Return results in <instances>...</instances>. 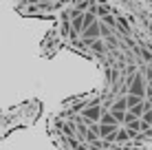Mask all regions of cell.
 <instances>
[{
  "mask_svg": "<svg viewBox=\"0 0 152 150\" xmlns=\"http://www.w3.org/2000/svg\"><path fill=\"white\" fill-rule=\"evenodd\" d=\"M42 102L40 100H29L18 106H11L7 110H0V139H4L15 128H29L33 121L40 117Z\"/></svg>",
  "mask_w": 152,
  "mask_h": 150,
  "instance_id": "1",
  "label": "cell"
},
{
  "mask_svg": "<svg viewBox=\"0 0 152 150\" xmlns=\"http://www.w3.org/2000/svg\"><path fill=\"white\" fill-rule=\"evenodd\" d=\"M69 2L71 0H13V9L22 15V18L55 20V15Z\"/></svg>",
  "mask_w": 152,
  "mask_h": 150,
  "instance_id": "2",
  "label": "cell"
},
{
  "mask_svg": "<svg viewBox=\"0 0 152 150\" xmlns=\"http://www.w3.org/2000/svg\"><path fill=\"white\" fill-rule=\"evenodd\" d=\"M62 49H64V38H62V33L53 24V27L46 31V35L42 38V42L38 46V55L44 58V60H51V58H55V53L62 51Z\"/></svg>",
  "mask_w": 152,
  "mask_h": 150,
  "instance_id": "3",
  "label": "cell"
},
{
  "mask_svg": "<svg viewBox=\"0 0 152 150\" xmlns=\"http://www.w3.org/2000/svg\"><path fill=\"white\" fill-rule=\"evenodd\" d=\"M126 93H128V95H137V97H145V77H143V71L141 69H137L132 73Z\"/></svg>",
  "mask_w": 152,
  "mask_h": 150,
  "instance_id": "4",
  "label": "cell"
},
{
  "mask_svg": "<svg viewBox=\"0 0 152 150\" xmlns=\"http://www.w3.org/2000/svg\"><path fill=\"white\" fill-rule=\"evenodd\" d=\"M97 38H102V35H99V20H93L88 27L82 29V33H80L77 40H82V42H91V40H97Z\"/></svg>",
  "mask_w": 152,
  "mask_h": 150,
  "instance_id": "5",
  "label": "cell"
},
{
  "mask_svg": "<svg viewBox=\"0 0 152 150\" xmlns=\"http://www.w3.org/2000/svg\"><path fill=\"white\" fill-rule=\"evenodd\" d=\"M143 108H145V100H141L137 106H132V108H128V113H132L134 117H141V113H143Z\"/></svg>",
  "mask_w": 152,
  "mask_h": 150,
  "instance_id": "6",
  "label": "cell"
}]
</instances>
